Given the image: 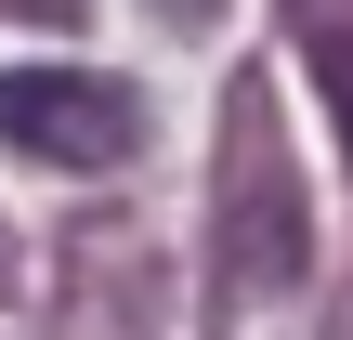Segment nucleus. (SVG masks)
Listing matches in <instances>:
<instances>
[{
	"mask_svg": "<svg viewBox=\"0 0 353 340\" xmlns=\"http://www.w3.org/2000/svg\"><path fill=\"white\" fill-rule=\"evenodd\" d=\"M0 144H26L39 170H118L144 144V105L92 66H0Z\"/></svg>",
	"mask_w": 353,
	"mask_h": 340,
	"instance_id": "f03ea898",
	"label": "nucleus"
},
{
	"mask_svg": "<svg viewBox=\"0 0 353 340\" xmlns=\"http://www.w3.org/2000/svg\"><path fill=\"white\" fill-rule=\"evenodd\" d=\"M13 13H52V26H79V0H13Z\"/></svg>",
	"mask_w": 353,
	"mask_h": 340,
	"instance_id": "39448f33",
	"label": "nucleus"
},
{
	"mask_svg": "<svg viewBox=\"0 0 353 340\" xmlns=\"http://www.w3.org/2000/svg\"><path fill=\"white\" fill-rule=\"evenodd\" d=\"M157 13H170V26H210V13H223V0H157Z\"/></svg>",
	"mask_w": 353,
	"mask_h": 340,
	"instance_id": "20e7f679",
	"label": "nucleus"
},
{
	"mask_svg": "<svg viewBox=\"0 0 353 340\" xmlns=\"http://www.w3.org/2000/svg\"><path fill=\"white\" fill-rule=\"evenodd\" d=\"M0 288H13V236H0Z\"/></svg>",
	"mask_w": 353,
	"mask_h": 340,
	"instance_id": "423d86ee",
	"label": "nucleus"
},
{
	"mask_svg": "<svg viewBox=\"0 0 353 340\" xmlns=\"http://www.w3.org/2000/svg\"><path fill=\"white\" fill-rule=\"evenodd\" d=\"M288 26H301V52H314V92H327V118H341V170H353V0H288Z\"/></svg>",
	"mask_w": 353,
	"mask_h": 340,
	"instance_id": "7ed1b4c3",
	"label": "nucleus"
},
{
	"mask_svg": "<svg viewBox=\"0 0 353 340\" xmlns=\"http://www.w3.org/2000/svg\"><path fill=\"white\" fill-rule=\"evenodd\" d=\"M301 262H314V223H301V183L275 157V105L236 92L223 105V288L275 301V288H301Z\"/></svg>",
	"mask_w": 353,
	"mask_h": 340,
	"instance_id": "f257e3e1",
	"label": "nucleus"
}]
</instances>
